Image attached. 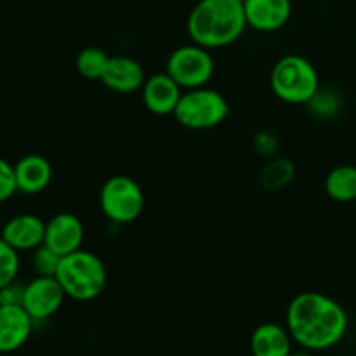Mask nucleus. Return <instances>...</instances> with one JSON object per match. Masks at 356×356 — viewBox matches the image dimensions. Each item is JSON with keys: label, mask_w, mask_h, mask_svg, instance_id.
Segmentation results:
<instances>
[{"label": "nucleus", "mask_w": 356, "mask_h": 356, "mask_svg": "<svg viewBox=\"0 0 356 356\" xmlns=\"http://www.w3.org/2000/svg\"><path fill=\"white\" fill-rule=\"evenodd\" d=\"M247 26L271 33L289 23L292 16L291 0H243Z\"/></svg>", "instance_id": "f8f14e48"}, {"label": "nucleus", "mask_w": 356, "mask_h": 356, "mask_svg": "<svg viewBox=\"0 0 356 356\" xmlns=\"http://www.w3.org/2000/svg\"><path fill=\"white\" fill-rule=\"evenodd\" d=\"M229 104L221 92L214 89L198 87L184 90L177 103L174 118L179 125L193 131H207L221 125L228 118Z\"/></svg>", "instance_id": "39448f33"}, {"label": "nucleus", "mask_w": 356, "mask_h": 356, "mask_svg": "<svg viewBox=\"0 0 356 356\" xmlns=\"http://www.w3.org/2000/svg\"><path fill=\"white\" fill-rule=\"evenodd\" d=\"M31 252H33L31 254V266H33L35 273L38 277H56L61 256L56 254L52 249H49L45 243H42L40 247H37Z\"/></svg>", "instance_id": "4be33fe9"}, {"label": "nucleus", "mask_w": 356, "mask_h": 356, "mask_svg": "<svg viewBox=\"0 0 356 356\" xmlns=\"http://www.w3.org/2000/svg\"><path fill=\"white\" fill-rule=\"evenodd\" d=\"M165 72L183 90L205 87L214 75V58L202 45L191 44L174 49L167 58Z\"/></svg>", "instance_id": "0eeeda50"}, {"label": "nucleus", "mask_w": 356, "mask_h": 356, "mask_svg": "<svg viewBox=\"0 0 356 356\" xmlns=\"http://www.w3.org/2000/svg\"><path fill=\"white\" fill-rule=\"evenodd\" d=\"M146 110L159 117L174 115L184 90L167 72L148 76L141 89Z\"/></svg>", "instance_id": "9d476101"}, {"label": "nucleus", "mask_w": 356, "mask_h": 356, "mask_svg": "<svg viewBox=\"0 0 356 356\" xmlns=\"http://www.w3.org/2000/svg\"><path fill=\"white\" fill-rule=\"evenodd\" d=\"M325 193L339 204H351L356 202V165L344 163L337 165L327 174L325 177Z\"/></svg>", "instance_id": "f3484780"}, {"label": "nucleus", "mask_w": 356, "mask_h": 356, "mask_svg": "<svg viewBox=\"0 0 356 356\" xmlns=\"http://www.w3.org/2000/svg\"><path fill=\"white\" fill-rule=\"evenodd\" d=\"M33 323L21 305H0V355L23 348L33 332Z\"/></svg>", "instance_id": "9b49d317"}, {"label": "nucleus", "mask_w": 356, "mask_h": 356, "mask_svg": "<svg viewBox=\"0 0 356 356\" xmlns=\"http://www.w3.org/2000/svg\"><path fill=\"white\" fill-rule=\"evenodd\" d=\"M86 228L79 216L72 212H59L45 222L44 243L59 256H68L82 249Z\"/></svg>", "instance_id": "1a4fd4ad"}, {"label": "nucleus", "mask_w": 356, "mask_h": 356, "mask_svg": "<svg viewBox=\"0 0 356 356\" xmlns=\"http://www.w3.org/2000/svg\"><path fill=\"white\" fill-rule=\"evenodd\" d=\"M270 86L275 96L289 104H308L322 87L315 66L299 54L284 56L275 63Z\"/></svg>", "instance_id": "20e7f679"}, {"label": "nucleus", "mask_w": 356, "mask_h": 356, "mask_svg": "<svg viewBox=\"0 0 356 356\" xmlns=\"http://www.w3.org/2000/svg\"><path fill=\"white\" fill-rule=\"evenodd\" d=\"M101 82L113 92L132 94L143 89L146 73L141 63L129 56H110Z\"/></svg>", "instance_id": "4468645a"}, {"label": "nucleus", "mask_w": 356, "mask_h": 356, "mask_svg": "<svg viewBox=\"0 0 356 356\" xmlns=\"http://www.w3.org/2000/svg\"><path fill=\"white\" fill-rule=\"evenodd\" d=\"M348 313L336 299L322 292H301L287 308V330L292 341L308 351H323L344 339Z\"/></svg>", "instance_id": "f257e3e1"}, {"label": "nucleus", "mask_w": 356, "mask_h": 356, "mask_svg": "<svg viewBox=\"0 0 356 356\" xmlns=\"http://www.w3.org/2000/svg\"><path fill=\"white\" fill-rule=\"evenodd\" d=\"M19 268V252L13 249L6 240L0 238V289L16 282Z\"/></svg>", "instance_id": "412c9836"}, {"label": "nucleus", "mask_w": 356, "mask_h": 356, "mask_svg": "<svg viewBox=\"0 0 356 356\" xmlns=\"http://www.w3.org/2000/svg\"><path fill=\"white\" fill-rule=\"evenodd\" d=\"M306 106L316 118L327 120V118H334L343 110V96L339 94V90L332 89V87H320Z\"/></svg>", "instance_id": "aec40b11"}, {"label": "nucleus", "mask_w": 356, "mask_h": 356, "mask_svg": "<svg viewBox=\"0 0 356 356\" xmlns=\"http://www.w3.org/2000/svg\"><path fill=\"white\" fill-rule=\"evenodd\" d=\"M296 177V165L287 156H271L259 172V183L264 190L277 191L291 184Z\"/></svg>", "instance_id": "a211bd4d"}, {"label": "nucleus", "mask_w": 356, "mask_h": 356, "mask_svg": "<svg viewBox=\"0 0 356 356\" xmlns=\"http://www.w3.org/2000/svg\"><path fill=\"white\" fill-rule=\"evenodd\" d=\"M56 278L66 298L82 302L99 298L108 282L106 266L101 257L83 249L61 257Z\"/></svg>", "instance_id": "7ed1b4c3"}, {"label": "nucleus", "mask_w": 356, "mask_h": 356, "mask_svg": "<svg viewBox=\"0 0 356 356\" xmlns=\"http://www.w3.org/2000/svg\"><path fill=\"white\" fill-rule=\"evenodd\" d=\"M0 238L17 252H31L44 243L45 221L35 214H17L0 228Z\"/></svg>", "instance_id": "ddd939ff"}, {"label": "nucleus", "mask_w": 356, "mask_h": 356, "mask_svg": "<svg viewBox=\"0 0 356 356\" xmlns=\"http://www.w3.org/2000/svg\"><path fill=\"white\" fill-rule=\"evenodd\" d=\"M245 28L243 0H200L186 21L191 42L209 51L235 44Z\"/></svg>", "instance_id": "f03ea898"}, {"label": "nucleus", "mask_w": 356, "mask_h": 356, "mask_svg": "<svg viewBox=\"0 0 356 356\" xmlns=\"http://www.w3.org/2000/svg\"><path fill=\"white\" fill-rule=\"evenodd\" d=\"M0 228H2V226H0Z\"/></svg>", "instance_id": "bb28decb"}, {"label": "nucleus", "mask_w": 356, "mask_h": 356, "mask_svg": "<svg viewBox=\"0 0 356 356\" xmlns=\"http://www.w3.org/2000/svg\"><path fill=\"white\" fill-rule=\"evenodd\" d=\"M292 343L287 327L261 323L250 336V353L252 356H289L292 353Z\"/></svg>", "instance_id": "dca6fc26"}, {"label": "nucleus", "mask_w": 356, "mask_h": 356, "mask_svg": "<svg viewBox=\"0 0 356 356\" xmlns=\"http://www.w3.org/2000/svg\"><path fill=\"white\" fill-rule=\"evenodd\" d=\"M14 193H17L14 165L0 156V204L9 200Z\"/></svg>", "instance_id": "5701e85b"}, {"label": "nucleus", "mask_w": 356, "mask_h": 356, "mask_svg": "<svg viewBox=\"0 0 356 356\" xmlns=\"http://www.w3.org/2000/svg\"><path fill=\"white\" fill-rule=\"evenodd\" d=\"M254 149H256L257 155L264 156V159H271V156L277 155L278 148V139L273 132L270 131H259L254 136Z\"/></svg>", "instance_id": "b1692460"}, {"label": "nucleus", "mask_w": 356, "mask_h": 356, "mask_svg": "<svg viewBox=\"0 0 356 356\" xmlns=\"http://www.w3.org/2000/svg\"><path fill=\"white\" fill-rule=\"evenodd\" d=\"M99 205L110 222L131 225L138 221L145 211V193L138 181L120 174L104 181L99 191Z\"/></svg>", "instance_id": "423d86ee"}, {"label": "nucleus", "mask_w": 356, "mask_h": 356, "mask_svg": "<svg viewBox=\"0 0 356 356\" xmlns=\"http://www.w3.org/2000/svg\"><path fill=\"white\" fill-rule=\"evenodd\" d=\"M289 356H315V355L308 353V351H298V353H294V351H292V353Z\"/></svg>", "instance_id": "a878e982"}, {"label": "nucleus", "mask_w": 356, "mask_h": 356, "mask_svg": "<svg viewBox=\"0 0 356 356\" xmlns=\"http://www.w3.org/2000/svg\"><path fill=\"white\" fill-rule=\"evenodd\" d=\"M24 285L13 282L0 289V305H21L23 302Z\"/></svg>", "instance_id": "393cba45"}, {"label": "nucleus", "mask_w": 356, "mask_h": 356, "mask_svg": "<svg viewBox=\"0 0 356 356\" xmlns=\"http://www.w3.org/2000/svg\"><path fill=\"white\" fill-rule=\"evenodd\" d=\"M66 294L56 277H35L24 285L23 306L33 322H44L61 309Z\"/></svg>", "instance_id": "6e6552de"}, {"label": "nucleus", "mask_w": 356, "mask_h": 356, "mask_svg": "<svg viewBox=\"0 0 356 356\" xmlns=\"http://www.w3.org/2000/svg\"><path fill=\"white\" fill-rule=\"evenodd\" d=\"M108 59H110V56L106 54V51L96 47V45H89L76 54L75 68L83 79L101 80L108 65Z\"/></svg>", "instance_id": "6ab92c4d"}, {"label": "nucleus", "mask_w": 356, "mask_h": 356, "mask_svg": "<svg viewBox=\"0 0 356 356\" xmlns=\"http://www.w3.org/2000/svg\"><path fill=\"white\" fill-rule=\"evenodd\" d=\"M17 191L23 195H38L51 184L52 165L44 155L30 153L14 163Z\"/></svg>", "instance_id": "2eb2a0df"}]
</instances>
